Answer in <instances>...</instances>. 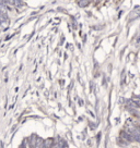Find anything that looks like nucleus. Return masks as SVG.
Returning a JSON list of instances; mask_svg holds the SVG:
<instances>
[{
	"mask_svg": "<svg viewBox=\"0 0 140 148\" xmlns=\"http://www.w3.org/2000/svg\"><path fill=\"white\" fill-rule=\"evenodd\" d=\"M88 4H89V0H80L79 1V5L80 7H86Z\"/></svg>",
	"mask_w": 140,
	"mask_h": 148,
	"instance_id": "nucleus-2",
	"label": "nucleus"
},
{
	"mask_svg": "<svg viewBox=\"0 0 140 148\" xmlns=\"http://www.w3.org/2000/svg\"><path fill=\"white\" fill-rule=\"evenodd\" d=\"M53 146H54V139L49 138L44 142V147H53Z\"/></svg>",
	"mask_w": 140,
	"mask_h": 148,
	"instance_id": "nucleus-1",
	"label": "nucleus"
},
{
	"mask_svg": "<svg viewBox=\"0 0 140 148\" xmlns=\"http://www.w3.org/2000/svg\"><path fill=\"white\" fill-rule=\"evenodd\" d=\"M64 84H65V82H64V81H60V85H61V86H62Z\"/></svg>",
	"mask_w": 140,
	"mask_h": 148,
	"instance_id": "nucleus-3",
	"label": "nucleus"
}]
</instances>
